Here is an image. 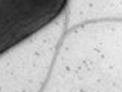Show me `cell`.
<instances>
[{
  "mask_svg": "<svg viewBox=\"0 0 122 92\" xmlns=\"http://www.w3.org/2000/svg\"><path fill=\"white\" fill-rule=\"evenodd\" d=\"M68 0H0V55L56 20Z\"/></svg>",
  "mask_w": 122,
  "mask_h": 92,
  "instance_id": "obj_1",
  "label": "cell"
}]
</instances>
